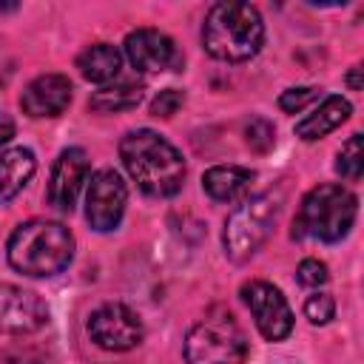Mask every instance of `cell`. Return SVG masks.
<instances>
[{"label": "cell", "mask_w": 364, "mask_h": 364, "mask_svg": "<svg viewBox=\"0 0 364 364\" xmlns=\"http://www.w3.org/2000/svg\"><path fill=\"white\" fill-rule=\"evenodd\" d=\"M119 159L139 191L148 196H173L185 182L182 154L151 128L128 131L119 142Z\"/></svg>", "instance_id": "cell-1"}, {"label": "cell", "mask_w": 364, "mask_h": 364, "mask_svg": "<svg viewBox=\"0 0 364 364\" xmlns=\"http://www.w3.org/2000/svg\"><path fill=\"white\" fill-rule=\"evenodd\" d=\"M264 43V23L250 3H216L202 23V46L222 63H245L259 54Z\"/></svg>", "instance_id": "cell-2"}, {"label": "cell", "mask_w": 364, "mask_h": 364, "mask_svg": "<svg viewBox=\"0 0 364 364\" xmlns=\"http://www.w3.org/2000/svg\"><path fill=\"white\" fill-rule=\"evenodd\" d=\"M6 253H9V264L17 273L43 279L68 267L74 256V236L63 222L34 219L14 228Z\"/></svg>", "instance_id": "cell-3"}, {"label": "cell", "mask_w": 364, "mask_h": 364, "mask_svg": "<svg viewBox=\"0 0 364 364\" xmlns=\"http://www.w3.org/2000/svg\"><path fill=\"white\" fill-rule=\"evenodd\" d=\"M355 213H358V199L344 185H316L301 199L290 236L338 242L350 233Z\"/></svg>", "instance_id": "cell-4"}, {"label": "cell", "mask_w": 364, "mask_h": 364, "mask_svg": "<svg viewBox=\"0 0 364 364\" xmlns=\"http://www.w3.org/2000/svg\"><path fill=\"white\" fill-rule=\"evenodd\" d=\"M245 355L247 338L230 313H213L185 336L188 364H242Z\"/></svg>", "instance_id": "cell-5"}, {"label": "cell", "mask_w": 364, "mask_h": 364, "mask_svg": "<svg viewBox=\"0 0 364 364\" xmlns=\"http://www.w3.org/2000/svg\"><path fill=\"white\" fill-rule=\"evenodd\" d=\"M276 219H279V196L256 193L245 199L225 222V253L233 262L250 259L273 233Z\"/></svg>", "instance_id": "cell-6"}, {"label": "cell", "mask_w": 364, "mask_h": 364, "mask_svg": "<svg viewBox=\"0 0 364 364\" xmlns=\"http://www.w3.org/2000/svg\"><path fill=\"white\" fill-rule=\"evenodd\" d=\"M242 301L247 304L259 333L267 341H282L293 330V310L279 287L270 282H247L242 287Z\"/></svg>", "instance_id": "cell-7"}, {"label": "cell", "mask_w": 364, "mask_h": 364, "mask_svg": "<svg viewBox=\"0 0 364 364\" xmlns=\"http://www.w3.org/2000/svg\"><path fill=\"white\" fill-rule=\"evenodd\" d=\"M128 205V188L122 182V176L111 168H102L91 176L88 182V193H85V219L94 230L105 233L114 230L125 213Z\"/></svg>", "instance_id": "cell-8"}, {"label": "cell", "mask_w": 364, "mask_h": 364, "mask_svg": "<svg viewBox=\"0 0 364 364\" xmlns=\"http://www.w3.org/2000/svg\"><path fill=\"white\" fill-rule=\"evenodd\" d=\"M88 336L102 350L125 353L142 341V321L125 304H102L88 318Z\"/></svg>", "instance_id": "cell-9"}, {"label": "cell", "mask_w": 364, "mask_h": 364, "mask_svg": "<svg viewBox=\"0 0 364 364\" xmlns=\"http://www.w3.org/2000/svg\"><path fill=\"white\" fill-rule=\"evenodd\" d=\"M46 324H48V304L37 293L0 282V333L3 336L37 333Z\"/></svg>", "instance_id": "cell-10"}, {"label": "cell", "mask_w": 364, "mask_h": 364, "mask_svg": "<svg viewBox=\"0 0 364 364\" xmlns=\"http://www.w3.org/2000/svg\"><path fill=\"white\" fill-rule=\"evenodd\" d=\"M125 57L128 63L142 71V74H156V71H173L182 65V54L176 43L156 31V28H136L125 37Z\"/></svg>", "instance_id": "cell-11"}, {"label": "cell", "mask_w": 364, "mask_h": 364, "mask_svg": "<svg viewBox=\"0 0 364 364\" xmlns=\"http://www.w3.org/2000/svg\"><path fill=\"white\" fill-rule=\"evenodd\" d=\"M91 165L82 148H65L48 176V205H54L60 213H71L77 205V196L82 185L88 182Z\"/></svg>", "instance_id": "cell-12"}, {"label": "cell", "mask_w": 364, "mask_h": 364, "mask_svg": "<svg viewBox=\"0 0 364 364\" xmlns=\"http://www.w3.org/2000/svg\"><path fill=\"white\" fill-rule=\"evenodd\" d=\"M68 102H71V80L65 74H40L26 85L20 97V108L34 119L63 114Z\"/></svg>", "instance_id": "cell-13"}, {"label": "cell", "mask_w": 364, "mask_h": 364, "mask_svg": "<svg viewBox=\"0 0 364 364\" xmlns=\"http://www.w3.org/2000/svg\"><path fill=\"white\" fill-rule=\"evenodd\" d=\"M350 114H353V105L341 94H330L313 114H307L301 122H296V136H301L304 142L321 139L330 131H336L341 122H347Z\"/></svg>", "instance_id": "cell-14"}, {"label": "cell", "mask_w": 364, "mask_h": 364, "mask_svg": "<svg viewBox=\"0 0 364 364\" xmlns=\"http://www.w3.org/2000/svg\"><path fill=\"white\" fill-rule=\"evenodd\" d=\"M250 182H253V171L239 165H213L202 176L205 193L216 202H233L245 196L250 191Z\"/></svg>", "instance_id": "cell-15"}, {"label": "cell", "mask_w": 364, "mask_h": 364, "mask_svg": "<svg viewBox=\"0 0 364 364\" xmlns=\"http://www.w3.org/2000/svg\"><path fill=\"white\" fill-rule=\"evenodd\" d=\"M37 159L28 148H9L0 154V202L14 199L34 176Z\"/></svg>", "instance_id": "cell-16"}, {"label": "cell", "mask_w": 364, "mask_h": 364, "mask_svg": "<svg viewBox=\"0 0 364 364\" xmlns=\"http://www.w3.org/2000/svg\"><path fill=\"white\" fill-rule=\"evenodd\" d=\"M119 65H122V54L111 43H94L77 57L80 74L91 82H111L119 74Z\"/></svg>", "instance_id": "cell-17"}, {"label": "cell", "mask_w": 364, "mask_h": 364, "mask_svg": "<svg viewBox=\"0 0 364 364\" xmlns=\"http://www.w3.org/2000/svg\"><path fill=\"white\" fill-rule=\"evenodd\" d=\"M142 100V85L139 82H114V85H102L100 91L91 94L88 105L100 114H119V111H131L136 108Z\"/></svg>", "instance_id": "cell-18"}, {"label": "cell", "mask_w": 364, "mask_h": 364, "mask_svg": "<svg viewBox=\"0 0 364 364\" xmlns=\"http://www.w3.org/2000/svg\"><path fill=\"white\" fill-rule=\"evenodd\" d=\"M336 171L347 179V182H358L361 179V171H364V151H361V134H353L341 151H338V159H336Z\"/></svg>", "instance_id": "cell-19"}, {"label": "cell", "mask_w": 364, "mask_h": 364, "mask_svg": "<svg viewBox=\"0 0 364 364\" xmlns=\"http://www.w3.org/2000/svg\"><path fill=\"white\" fill-rule=\"evenodd\" d=\"M245 139H247V145H250L253 151L264 154V151H270L273 142H276V128H273L267 119L253 117V119L245 125Z\"/></svg>", "instance_id": "cell-20"}, {"label": "cell", "mask_w": 364, "mask_h": 364, "mask_svg": "<svg viewBox=\"0 0 364 364\" xmlns=\"http://www.w3.org/2000/svg\"><path fill=\"white\" fill-rule=\"evenodd\" d=\"M304 316L310 318V324H327L336 316V301L327 293H316L304 301Z\"/></svg>", "instance_id": "cell-21"}, {"label": "cell", "mask_w": 364, "mask_h": 364, "mask_svg": "<svg viewBox=\"0 0 364 364\" xmlns=\"http://www.w3.org/2000/svg\"><path fill=\"white\" fill-rule=\"evenodd\" d=\"M316 100H318V88H310V85H304V88H287L279 97V108L287 111V114H299L301 108H307Z\"/></svg>", "instance_id": "cell-22"}, {"label": "cell", "mask_w": 364, "mask_h": 364, "mask_svg": "<svg viewBox=\"0 0 364 364\" xmlns=\"http://www.w3.org/2000/svg\"><path fill=\"white\" fill-rule=\"evenodd\" d=\"M296 279H299V284H304V287H321V284L330 279V273H327V264H324V262H318V259H304V262L299 264V270H296Z\"/></svg>", "instance_id": "cell-23"}, {"label": "cell", "mask_w": 364, "mask_h": 364, "mask_svg": "<svg viewBox=\"0 0 364 364\" xmlns=\"http://www.w3.org/2000/svg\"><path fill=\"white\" fill-rule=\"evenodd\" d=\"M182 102H185V94H182V91H176V88L159 91V97L151 102V114L168 119V117H173V114L182 108Z\"/></svg>", "instance_id": "cell-24"}, {"label": "cell", "mask_w": 364, "mask_h": 364, "mask_svg": "<svg viewBox=\"0 0 364 364\" xmlns=\"http://www.w3.org/2000/svg\"><path fill=\"white\" fill-rule=\"evenodd\" d=\"M14 136V119L9 114H0V145H6Z\"/></svg>", "instance_id": "cell-25"}, {"label": "cell", "mask_w": 364, "mask_h": 364, "mask_svg": "<svg viewBox=\"0 0 364 364\" xmlns=\"http://www.w3.org/2000/svg\"><path fill=\"white\" fill-rule=\"evenodd\" d=\"M347 82H350V88H353V91H358V88H361V68H358V65L347 74Z\"/></svg>", "instance_id": "cell-26"}]
</instances>
